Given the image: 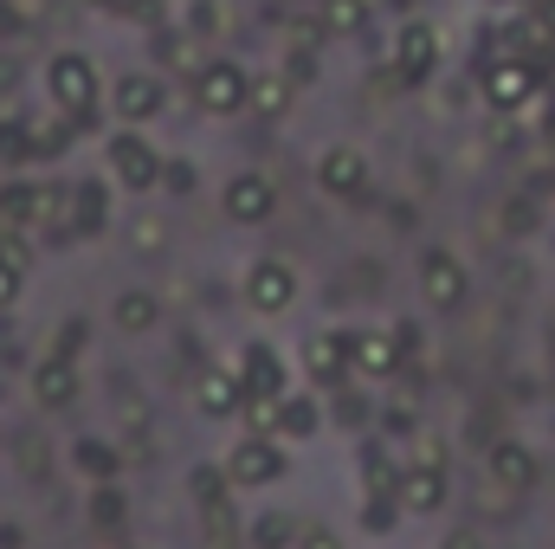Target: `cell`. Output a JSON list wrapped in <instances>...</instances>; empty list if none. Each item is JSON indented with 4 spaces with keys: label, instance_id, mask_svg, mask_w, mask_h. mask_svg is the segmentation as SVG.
<instances>
[{
    "label": "cell",
    "instance_id": "1",
    "mask_svg": "<svg viewBox=\"0 0 555 549\" xmlns=\"http://www.w3.org/2000/svg\"><path fill=\"white\" fill-rule=\"evenodd\" d=\"M46 91H52V104H59L78 130L98 124V65H91L85 52H59V59L46 65Z\"/></svg>",
    "mask_w": 555,
    "mask_h": 549
},
{
    "label": "cell",
    "instance_id": "2",
    "mask_svg": "<svg viewBox=\"0 0 555 549\" xmlns=\"http://www.w3.org/2000/svg\"><path fill=\"white\" fill-rule=\"evenodd\" d=\"M194 104H201L207 117H240V111L253 104V78H246L233 59H214V65L194 72Z\"/></svg>",
    "mask_w": 555,
    "mask_h": 549
},
{
    "label": "cell",
    "instance_id": "3",
    "mask_svg": "<svg viewBox=\"0 0 555 549\" xmlns=\"http://www.w3.org/2000/svg\"><path fill=\"white\" fill-rule=\"evenodd\" d=\"M537 85H543V72H537L530 59H491L485 78H478V91H485L491 111H524V104L537 98Z\"/></svg>",
    "mask_w": 555,
    "mask_h": 549
},
{
    "label": "cell",
    "instance_id": "4",
    "mask_svg": "<svg viewBox=\"0 0 555 549\" xmlns=\"http://www.w3.org/2000/svg\"><path fill=\"white\" fill-rule=\"evenodd\" d=\"M111 175H117V188L149 194V188H162V155L149 149V137L124 130V137H111Z\"/></svg>",
    "mask_w": 555,
    "mask_h": 549
},
{
    "label": "cell",
    "instance_id": "5",
    "mask_svg": "<svg viewBox=\"0 0 555 549\" xmlns=\"http://www.w3.org/2000/svg\"><path fill=\"white\" fill-rule=\"evenodd\" d=\"M439 72V33L426 26V20H408L401 33H395V78L401 85H426Z\"/></svg>",
    "mask_w": 555,
    "mask_h": 549
},
{
    "label": "cell",
    "instance_id": "6",
    "mask_svg": "<svg viewBox=\"0 0 555 549\" xmlns=\"http://www.w3.org/2000/svg\"><path fill=\"white\" fill-rule=\"evenodd\" d=\"M420 291H426V304H433V310H459V304H465V291H472V278H465V266H459V253L433 246V253L420 259Z\"/></svg>",
    "mask_w": 555,
    "mask_h": 549
},
{
    "label": "cell",
    "instance_id": "7",
    "mask_svg": "<svg viewBox=\"0 0 555 549\" xmlns=\"http://www.w3.org/2000/svg\"><path fill=\"white\" fill-rule=\"evenodd\" d=\"M317 188H323V194H336V201H356V194L369 188V155H362V149H349V142L323 149V155H317Z\"/></svg>",
    "mask_w": 555,
    "mask_h": 549
},
{
    "label": "cell",
    "instance_id": "8",
    "mask_svg": "<svg viewBox=\"0 0 555 549\" xmlns=\"http://www.w3.org/2000/svg\"><path fill=\"white\" fill-rule=\"evenodd\" d=\"M227 478H233V485H272V478H284V452H278V439H266V433L240 439V446L227 452Z\"/></svg>",
    "mask_w": 555,
    "mask_h": 549
},
{
    "label": "cell",
    "instance_id": "9",
    "mask_svg": "<svg viewBox=\"0 0 555 549\" xmlns=\"http://www.w3.org/2000/svg\"><path fill=\"white\" fill-rule=\"evenodd\" d=\"M220 207H227V220L259 227V220H272L278 188L266 181V175H233V181H227V194H220Z\"/></svg>",
    "mask_w": 555,
    "mask_h": 549
},
{
    "label": "cell",
    "instance_id": "10",
    "mask_svg": "<svg viewBox=\"0 0 555 549\" xmlns=\"http://www.w3.org/2000/svg\"><path fill=\"white\" fill-rule=\"evenodd\" d=\"M246 297H253L259 317H278V310H291V297H297V272H291L284 259H259V266L246 272Z\"/></svg>",
    "mask_w": 555,
    "mask_h": 549
},
{
    "label": "cell",
    "instance_id": "11",
    "mask_svg": "<svg viewBox=\"0 0 555 549\" xmlns=\"http://www.w3.org/2000/svg\"><path fill=\"white\" fill-rule=\"evenodd\" d=\"M111 227V194L98 181H72L65 188V233H104Z\"/></svg>",
    "mask_w": 555,
    "mask_h": 549
},
{
    "label": "cell",
    "instance_id": "12",
    "mask_svg": "<svg viewBox=\"0 0 555 549\" xmlns=\"http://www.w3.org/2000/svg\"><path fill=\"white\" fill-rule=\"evenodd\" d=\"M408 356H401V343H395V330H356L349 336V369H362V375H395Z\"/></svg>",
    "mask_w": 555,
    "mask_h": 549
},
{
    "label": "cell",
    "instance_id": "13",
    "mask_svg": "<svg viewBox=\"0 0 555 549\" xmlns=\"http://www.w3.org/2000/svg\"><path fill=\"white\" fill-rule=\"evenodd\" d=\"M401 511H414V518H426V511H439L446 505V465H426V459H414L408 472H401Z\"/></svg>",
    "mask_w": 555,
    "mask_h": 549
},
{
    "label": "cell",
    "instance_id": "14",
    "mask_svg": "<svg viewBox=\"0 0 555 549\" xmlns=\"http://www.w3.org/2000/svg\"><path fill=\"white\" fill-rule=\"evenodd\" d=\"M491 478H498L504 491H530V485H537V446L498 439V446H491Z\"/></svg>",
    "mask_w": 555,
    "mask_h": 549
},
{
    "label": "cell",
    "instance_id": "15",
    "mask_svg": "<svg viewBox=\"0 0 555 549\" xmlns=\"http://www.w3.org/2000/svg\"><path fill=\"white\" fill-rule=\"evenodd\" d=\"M111 104H117V117L124 124H149L155 111H162V85L155 78H117V91H111Z\"/></svg>",
    "mask_w": 555,
    "mask_h": 549
},
{
    "label": "cell",
    "instance_id": "16",
    "mask_svg": "<svg viewBox=\"0 0 555 549\" xmlns=\"http://www.w3.org/2000/svg\"><path fill=\"white\" fill-rule=\"evenodd\" d=\"M304 369H310L323 388H336V382L349 375V336H317V343H304Z\"/></svg>",
    "mask_w": 555,
    "mask_h": 549
},
{
    "label": "cell",
    "instance_id": "17",
    "mask_svg": "<svg viewBox=\"0 0 555 549\" xmlns=\"http://www.w3.org/2000/svg\"><path fill=\"white\" fill-rule=\"evenodd\" d=\"M33 395H39L46 408H65V401L78 395V369H72V356H46V362L33 369Z\"/></svg>",
    "mask_w": 555,
    "mask_h": 549
},
{
    "label": "cell",
    "instance_id": "18",
    "mask_svg": "<svg viewBox=\"0 0 555 549\" xmlns=\"http://www.w3.org/2000/svg\"><path fill=\"white\" fill-rule=\"evenodd\" d=\"M240 382H246V395H284V369H278V356L266 343L240 349Z\"/></svg>",
    "mask_w": 555,
    "mask_h": 549
},
{
    "label": "cell",
    "instance_id": "19",
    "mask_svg": "<svg viewBox=\"0 0 555 549\" xmlns=\"http://www.w3.org/2000/svg\"><path fill=\"white\" fill-rule=\"evenodd\" d=\"M240 408H246V382L227 375V369H201V413L227 420V413H240Z\"/></svg>",
    "mask_w": 555,
    "mask_h": 549
},
{
    "label": "cell",
    "instance_id": "20",
    "mask_svg": "<svg viewBox=\"0 0 555 549\" xmlns=\"http://www.w3.org/2000/svg\"><path fill=\"white\" fill-rule=\"evenodd\" d=\"M39 201H46V188L7 181V188H0V227H39Z\"/></svg>",
    "mask_w": 555,
    "mask_h": 549
},
{
    "label": "cell",
    "instance_id": "21",
    "mask_svg": "<svg viewBox=\"0 0 555 549\" xmlns=\"http://www.w3.org/2000/svg\"><path fill=\"white\" fill-rule=\"evenodd\" d=\"M369 0H323V33L330 39H356V33H369Z\"/></svg>",
    "mask_w": 555,
    "mask_h": 549
},
{
    "label": "cell",
    "instance_id": "22",
    "mask_svg": "<svg viewBox=\"0 0 555 549\" xmlns=\"http://www.w3.org/2000/svg\"><path fill=\"white\" fill-rule=\"evenodd\" d=\"M291 98H297L291 72H266V78H253V111H259V117H284Z\"/></svg>",
    "mask_w": 555,
    "mask_h": 549
},
{
    "label": "cell",
    "instance_id": "23",
    "mask_svg": "<svg viewBox=\"0 0 555 549\" xmlns=\"http://www.w3.org/2000/svg\"><path fill=\"white\" fill-rule=\"evenodd\" d=\"M72 465H78L85 478H98V485L117 478V452H111L104 439H78V446H72Z\"/></svg>",
    "mask_w": 555,
    "mask_h": 549
},
{
    "label": "cell",
    "instance_id": "24",
    "mask_svg": "<svg viewBox=\"0 0 555 549\" xmlns=\"http://www.w3.org/2000/svg\"><path fill=\"white\" fill-rule=\"evenodd\" d=\"M111 317H117L124 336H142V330L155 323V297H149V291H117V310H111Z\"/></svg>",
    "mask_w": 555,
    "mask_h": 549
},
{
    "label": "cell",
    "instance_id": "25",
    "mask_svg": "<svg viewBox=\"0 0 555 549\" xmlns=\"http://www.w3.org/2000/svg\"><path fill=\"white\" fill-rule=\"evenodd\" d=\"M297 544H304V531H297V518H284V511H272V518L253 524V549H297Z\"/></svg>",
    "mask_w": 555,
    "mask_h": 549
},
{
    "label": "cell",
    "instance_id": "26",
    "mask_svg": "<svg viewBox=\"0 0 555 549\" xmlns=\"http://www.w3.org/2000/svg\"><path fill=\"white\" fill-rule=\"evenodd\" d=\"M278 433L310 439V433H317V401H310V395H304V401H297V395H284V401H278Z\"/></svg>",
    "mask_w": 555,
    "mask_h": 549
},
{
    "label": "cell",
    "instance_id": "27",
    "mask_svg": "<svg viewBox=\"0 0 555 549\" xmlns=\"http://www.w3.org/2000/svg\"><path fill=\"white\" fill-rule=\"evenodd\" d=\"M227 485H233V478H227L220 465H194V478H188V491L201 498V511H207V505H227Z\"/></svg>",
    "mask_w": 555,
    "mask_h": 549
},
{
    "label": "cell",
    "instance_id": "28",
    "mask_svg": "<svg viewBox=\"0 0 555 549\" xmlns=\"http://www.w3.org/2000/svg\"><path fill=\"white\" fill-rule=\"evenodd\" d=\"M0 266L26 272L33 266V246H26V227H0Z\"/></svg>",
    "mask_w": 555,
    "mask_h": 549
},
{
    "label": "cell",
    "instance_id": "29",
    "mask_svg": "<svg viewBox=\"0 0 555 549\" xmlns=\"http://www.w3.org/2000/svg\"><path fill=\"white\" fill-rule=\"evenodd\" d=\"M91 524H98V531H117V524H124V491L104 485V491L91 498Z\"/></svg>",
    "mask_w": 555,
    "mask_h": 549
},
{
    "label": "cell",
    "instance_id": "30",
    "mask_svg": "<svg viewBox=\"0 0 555 549\" xmlns=\"http://www.w3.org/2000/svg\"><path fill=\"white\" fill-rule=\"evenodd\" d=\"M278 401H284V395H246V420H253L266 439L278 433Z\"/></svg>",
    "mask_w": 555,
    "mask_h": 549
},
{
    "label": "cell",
    "instance_id": "31",
    "mask_svg": "<svg viewBox=\"0 0 555 549\" xmlns=\"http://www.w3.org/2000/svg\"><path fill=\"white\" fill-rule=\"evenodd\" d=\"M85 336H91V323H85V317H65V323H59V343H52V356H72V362H78Z\"/></svg>",
    "mask_w": 555,
    "mask_h": 549
},
{
    "label": "cell",
    "instance_id": "32",
    "mask_svg": "<svg viewBox=\"0 0 555 549\" xmlns=\"http://www.w3.org/2000/svg\"><path fill=\"white\" fill-rule=\"evenodd\" d=\"M0 155H7V162H26V155H33L26 124H0Z\"/></svg>",
    "mask_w": 555,
    "mask_h": 549
},
{
    "label": "cell",
    "instance_id": "33",
    "mask_svg": "<svg viewBox=\"0 0 555 549\" xmlns=\"http://www.w3.org/2000/svg\"><path fill=\"white\" fill-rule=\"evenodd\" d=\"M194 181H201L194 162H162V188H168V194H194Z\"/></svg>",
    "mask_w": 555,
    "mask_h": 549
},
{
    "label": "cell",
    "instance_id": "34",
    "mask_svg": "<svg viewBox=\"0 0 555 549\" xmlns=\"http://www.w3.org/2000/svg\"><path fill=\"white\" fill-rule=\"evenodd\" d=\"M207 537H214L220 549L240 537V524H233V511H227V505H207Z\"/></svg>",
    "mask_w": 555,
    "mask_h": 549
},
{
    "label": "cell",
    "instance_id": "35",
    "mask_svg": "<svg viewBox=\"0 0 555 549\" xmlns=\"http://www.w3.org/2000/svg\"><path fill=\"white\" fill-rule=\"evenodd\" d=\"M395 518H401V498H375V505L362 511V524H369V531H395Z\"/></svg>",
    "mask_w": 555,
    "mask_h": 549
},
{
    "label": "cell",
    "instance_id": "36",
    "mask_svg": "<svg viewBox=\"0 0 555 549\" xmlns=\"http://www.w3.org/2000/svg\"><path fill=\"white\" fill-rule=\"evenodd\" d=\"M504 227H511V233H530V227H537V201H511V207H504Z\"/></svg>",
    "mask_w": 555,
    "mask_h": 549
},
{
    "label": "cell",
    "instance_id": "37",
    "mask_svg": "<svg viewBox=\"0 0 555 549\" xmlns=\"http://www.w3.org/2000/svg\"><path fill=\"white\" fill-rule=\"evenodd\" d=\"M162 59H168V65H194V46H188L181 33H168V39H162ZM194 72H201V65H194Z\"/></svg>",
    "mask_w": 555,
    "mask_h": 549
},
{
    "label": "cell",
    "instance_id": "38",
    "mask_svg": "<svg viewBox=\"0 0 555 549\" xmlns=\"http://www.w3.org/2000/svg\"><path fill=\"white\" fill-rule=\"evenodd\" d=\"M117 7H124V13H130V20H149V26H155V20H162V0H117Z\"/></svg>",
    "mask_w": 555,
    "mask_h": 549
},
{
    "label": "cell",
    "instance_id": "39",
    "mask_svg": "<svg viewBox=\"0 0 555 549\" xmlns=\"http://www.w3.org/2000/svg\"><path fill=\"white\" fill-rule=\"evenodd\" d=\"M214 20H220V13H214V0H194V7H188V26H194V33H207Z\"/></svg>",
    "mask_w": 555,
    "mask_h": 549
},
{
    "label": "cell",
    "instance_id": "40",
    "mask_svg": "<svg viewBox=\"0 0 555 549\" xmlns=\"http://www.w3.org/2000/svg\"><path fill=\"white\" fill-rule=\"evenodd\" d=\"M130 240H137V246H162V220H137Z\"/></svg>",
    "mask_w": 555,
    "mask_h": 549
},
{
    "label": "cell",
    "instance_id": "41",
    "mask_svg": "<svg viewBox=\"0 0 555 549\" xmlns=\"http://www.w3.org/2000/svg\"><path fill=\"white\" fill-rule=\"evenodd\" d=\"M13 297H20V272H13V266H0V310H7Z\"/></svg>",
    "mask_w": 555,
    "mask_h": 549
},
{
    "label": "cell",
    "instance_id": "42",
    "mask_svg": "<svg viewBox=\"0 0 555 549\" xmlns=\"http://www.w3.org/2000/svg\"><path fill=\"white\" fill-rule=\"evenodd\" d=\"M0 549H26V531L20 524H0Z\"/></svg>",
    "mask_w": 555,
    "mask_h": 549
},
{
    "label": "cell",
    "instance_id": "43",
    "mask_svg": "<svg viewBox=\"0 0 555 549\" xmlns=\"http://www.w3.org/2000/svg\"><path fill=\"white\" fill-rule=\"evenodd\" d=\"M297 549H343V544H336L330 531H310V537H304V544H297Z\"/></svg>",
    "mask_w": 555,
    "mask_h": 549
},
{
    "label": "cell",
    "instance_id": "44",
    "mask_svg": "<svg viewBox=\"0 0 555 549\" xmlns=\"http://www.w3.org/2000/svg\"><path fill=\"white\" fill-rule=\"evenodd\" d=\"M439 549H485V544H478L472 531H452V537H446V544H439Z\"/></svg>",
    "mask_w": 555,
    "mask_h": 549
},
{
    "label": "cell",
    "instance_id": "45",
    "mask_svg": "<svg viewBox=\"0 0 555 549\" xmlns=\"http://www.w3.org/2000/svg\"><path fill=\"white\" fill-rule=\"evenodd\" d=\"M537 20H543V33L555 39V0H543V7H537Z\"/></svg>",
    "mask_w": 555,
    "mask_h": 549
},
{
    "label": "cell",
    "instance_id": "46",
    "mask_svg": "<svg viewBox=\"0 0 555 549\" xmlns=\"http://www.w3.org/2000/svg\"><path fill=\"white\" fill-rule=\"evenodd\" d=\"M104 7H117V0H104Z\"/></svg>",
    "mask_w": 555,
    "mask_h": 549
}]
</instances>
